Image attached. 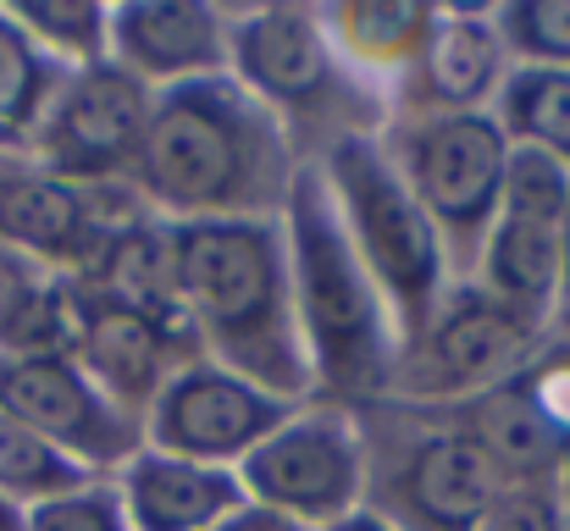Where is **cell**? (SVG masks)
Segmentation results:
<instances>
[{
	"label": "cell",
	"instance_id": "obj_1",
	"mask_svg": "<svg viewBox=\"0 0 570 531\" xmlns=\"http://www.w3.org/2000/svg\"><path fill=\"white\" fill-rule=\"evenodd\" d=\"M299 161L288 128L233 72H216L150 95L128 188L156 222L283 216Z\"/></svg>",
	"mask_w": 570,
	"mask_h": 531
},
{
	"label": "cell",
	"instance_id": "obj_2",
	"mask_svg": "<svg viewBox=\"0 0 570 531\" xmlns=\"http://www.w3.org/2000/svg\"><path fill=\"white\" fill-rule=\"evenodd\" d=\"M161 238L173 294L199 333L205 360L288 404H311L316 382L294 316L283 216L161 222Z\"/></svg>",
	"mask_w": 570,
	"mask_h": 531
},
{
	"label": "cell",
	"instance_id": "obj_3",
	"mask_svg": "<svg viewBox=\"0 0 570 531\" xmlns=\"http://www.w3.org/2000/svg\"><path fill=\"white\" fill-rule=\"evenodd\" d=\"M283 238H288V277H294V316L311 360V404L327 410H366L387 399L399 333L382 305L372 272L361 266L338 199L316 161H299L288 205H283Z\"/></svg>",
	"mask_w": 570,
	"mask_h": 531
},
{
	"label": "cell",
	"instance_id": "obj_4",
	"mask_svg": "<svg viewBox=\"0 0 570 531\" xmlns=\"http://www.w3.org/2000/svg\"><path fill=\"white\" fill-rule=\"evenodd\" d=\"M222 11H227V72L288 128L305 161H316L344 134H382L393 122L387 95L350 72L316 6H222Z\"/></svg>",
	"mask_w": 570,
	"mask_h": 531
},
{
	"label": "cell",
	"instance_id": "obj_5",
	"mask_svg": "<svg viewBox=\"0 0 570 531\" xmlns=\"http://www.w3.org/2000/svg\"><path fill=\"white\" fill-rule=\"evenodd\" d=\"M316 167H322L333 199H338V216H344V233H350L361 266L372 272L382 305L393 316L399 350L415 344V333L432 322V311L454 288V272H449L438 227L426 222V210L404 188L382 134L333 139L316 156Z\"/></svg>",
	"mask_w": 570,
	"mask_h": 531
},
{
	"label": "cell",
	"instance_id": "obj_6",
	"mask_svg": "<svg viewBox=\"0 0 570 531\" xmlns=\"http://www.w3.org/2000/svg\"><path fill=\"white\" fill-rule=\"evenodd\" d=\"M382 145L415 205L443 238L454 283L476 277V255L499 222L510 139L499 134L493 111H460V117H393L382 128Z\"/></svg>",
	"mask_w": 570,
	"mask_h": 531
},
{
	"label": "cell",
	"instance_id": "obj_7",
	"mask_svg": "<svg viewBox=\"0 0 570 531\" xmlns=\"http://www.w3.org/2000/svg\"><path fill=\"white\" fill-rule=\"evenodd\" d=\"M543 344H549L543 327L521 322L510 305H499L476 283H454L443 305L432 311V322L415 333V344L399 350L387 404H410V410L471 404L515 382Z\"/></svg>",
	"mask_w": 570,
	"mask_h": 531
},
{
	"label": "cell",
	"instance_id": "obj_8",
	"mask_svg": "<svg viewBox=\"0 0 570 531\" xmlns=\"http://www.w3.org/2000/svg\"><path fill=\"white\" fill-rule=\"evenodd\" d=\"M387 410L399 426L387 465L366 460V510H377L393 531H476L488 504L504 493L488 454L454 426L449 410Z\"/></svg>",
	"mask_w": 570,
	"mask_h": 531
},
{
	"label": "cell",
	"instance_id": "obj_9",
	"mask_svg": "<svg viewBox=\"0 0 570 531\" xmlns=\"http://www.w3.org/2000/svg\"><path fill=\"white\" fill-rule=\"evenodd\" d=\"M249 504L294 521L299 531H327L366 504V432L355 410L299 404L261 449L238 465Z\"/></svg>",
	"mask_w": 570,
	"mask_h": 531
},
{
	"label": "cell",
	"instance_id": "obj_10",
	"mask_svg": "<svg viewBox=\"0 0 570 531\" xmlns=\"http://www.w3.org/2000/svg\"><path fill=\"white\" fill-rule=\"evenodd\" d=\"M0 415L78 460L89 476H117L145 449L139 421L122 415L72 354H0Z\"/></svg>",
	"mask_w": 570,
	"mask_h": 531
},
{
	"label": "cell",
	"instance_id": "obj_11",
	"mask_svg": "<svg viewBox=\"0 0 570 531\" xmlns=\"http://www.w3.org/2000/svg\"><path fill=\"white\" fill-rule=\"evenodd\" d=\"M145 122H150V89L134 83L122 67L100 61V67L67 72L28 161L78 188H117L134 177Z\"/></svg>",
	"mask_w": 570,
	"mask_h": 531
},
{
	"label": "cell",
	"instance_id": "obj_12",
	"mask_svg": "<svg viewBox=\"0 0 570 531\" xmlns=\"http://www.w3.org/2000/svg\"><path fill=\"white\" fill-rule=\"evenodd\" d=\"M299 404L233 376L216 360H194L184 371L167 376V387L156 393V404L145 410L139 432L145 449L156 454H178L199 465H238L249 449H261Z\"/></svg>",
	"mask_w": 570,
	"mask_h": 531
},
{
	"label": "cell",
	"instance_id": "obj_13",
	"mask_svg": "<svg viewBox=\"0 0 570 531\" xmlns=\"http://www.w3.org/2000/svg\"><path fill=\"white\" fill-rule=\"evenodd\" d=\"M510 56L493 28V6H438L421 61L393 89V117H460L488 111Z\"/></svg>",
	"mask_w": 570,
	"mask_h": 531
},
{
	"label": "cell",
	"instance_id": "obj_14",
	"mask_svg": "<svg viewBox=\"0 0 570 531\" xmlns=\"http://www.w3.org/2000/svg\"><path fill=\"white\" fill-rule=\"evenodd\" d=\"M111 67L150 95L227 72V11L205 0H122L111 6Z\"/></svg>",
	"mask_w": 570,
	"mask_h": 531
},
{
	"label": "cell",
	"instance_id": "obj_15",
	"mask_svg": "<svg viewBox=\"0 0 570 531\" xmlns=\"http://www.w3.org/2000/svg\"><path fill=\"white\" fill-rule=\"evenodd\" d=\"M111 482L134 531H210L249 504L238 488V471L156 454V449H139Z\"/></svg>",
	"mask_w": 570,
	"mask_h": 531
},
{
	"label": "cell",
	"instance_id": "obj_16",
	"mask_svg": "<svg viewBox=\"0 0 570 531\" xmlns=\"http://www.w3.org/2000/svg\"><path fill=\"white\" fill-rule=\"evenodd\" d=\"M78 294H83V288H78ZM72 360H78L83 376H89L122 415H134V421H145V410L156 404V393L167 387V376L184 371L178 354L167 350V338H161L145 316H134V311H122V305H106V299H95V294H83V322H78Z\"/></svg>",
	"mask_w": 570,
	"mask_h": 531
},
{
	"label": "cell",
	"instance_id": "obj_17",
	"mask_svg": "<svg viewBox=\"0 0 570 531\" xmlns=\"http://www.w3.org/2000/svg\"><path fill=\"white\" fill-rule=\"evenodd\" d=\"M316 11H322L333 50L377 95H387V83L399 89L410 78V67L421 61L426 33L438 22L432 0H344V6H316ZM387 106H393V95H387Z\"/></svg>",
	"mask_w": 570,
	"mask_h": 531
},
{
	"label": "cell",
	"instance_id": "obj_18",
	"mask_svg": "<svg viewBox=\"0 0 570 531\" xmlns=\"http://www.w3.org/2000/svg\"><path fill=\"white\" fill-rule=\"evenodd\" d=\"M482 294H493L499 305H510L521 322L554 333V311H560V222H532V216H504L493 222L482 255H476V277Z\"/></svg>",
	"mask_w": 570,
	"mask_h": 531
},
{
	"label": "cell",
	"instance_id": "obj_19",
	"mask_svg": "<svg viewBox=\"0 0 570 531\" xmlns=\"http://www.w3.org/2000/svg\"><path fill=\"white\" fill-rule=\"evenodd\" d=\"M449 415L488 454V465L504 488H560L570 476L566 449L549 437V426L532 415V404L515 393V382H504L471 404H454Z\"/></svg>",
	"mask_w": 570,
	"mask_h": 531
},
{
	"label": "cell",
	"instance_id": "obj_20",
	"mask_svg": "<svg viewBox=\"0 0 570 531\" xmlns=\"http://www.w3.org/2000/svg\"><path fill=\"white\" fill-rule=\"evenodd\" d=\"M67 83V67H56L17 22L11 11L0 6V150L6 156H22L33 150L45 117H50V100L61 95Z\"/></svg>",
	"mask_w": 570,
	"mask_h": 531
},
{
	"label": "cell",
	"instance_id": "obj_21",
	"mask_svg": "<svg viewBox=\"0 0 570 531\" xmlns=\"http://www.w3.org/2000/svg\"><path fill=\"white\" fill-rule=\"evenodd\" d=\"M493 122L510 145L543 150L570 167V72L560 67H510L493 95Z\"/></svg>",
	"mask_w": 570,
	"mask_h": 531
},
{
	"label": "cell",
	"instance_id": "obj_22",
	"mask_svg": "<svg viewBox=\"0 0 570 531\" xmlns=\"http://www.w3.org/2000/svg\"><path fill=\"white\" fill-rule=\"evenodd\" d=\"M6 11L67 72L111 61V6L100 0H11Z\"/></svg>",
	"mask_w": 570,
	"mask_h": 531
},
{
	"label": "cell",
	"instance_id": "obj_23",
	"mask_svg": "<svg viewBox=\"0 0 570 531\" xmlns=\"http://www.w3.org/2000/svg\"><path fill=\"white\" fill-rule=\"evenodd\" d=\"M89 482H106V476H89L78 460H67L61 449H50L45 437H33L11 415H0V499L33 510V504L78 493Z\"/></svg>",
	"mask_w": 570,
	"mask_h": 531
},
{
	"label": "cell",
	"instance_id": "obj_24",
	"mask_svg": "<svg viewBox=\"0 0 570 531\" xmlns=\"http://www.w3.org/2000/svg\"><path fill=\"white\" fill-rule=\"evenodd\" d=\"M493 28L510 67L570 72V0H504L493 6Z\"/></svg>",
	"mask_w": 570,
	"mask_h": 531
},
{
	"label": "cell",
	"instance_id": "obj_25",
	"mask_svg": "<svg viewBox=\"0 0 570 531\" xmlns=\"http://www.w3.org/2000/svg\"><path fill=\"white\" fill-rule=\"evenodd\" d=\"M570 205V167H560L543 150H521L510 145V167H504V216H532V222H566Z\"/></svg>",
	"mask_w": 570,
	"mask_h": 531
},
{
	"label": "cell",
	"instance_id": "obj_26",
	"mask_svg": "<svg viewBox=\"0 0 570 531\" xmlns=\"http://www.w3.org/2000/svg\"><path fill=\"white\" fill-rule=\"evenodd\" d=\"M22 531H134L122 515V499H117V482H89L78 493H61V499H45L33 510H22Z\"/></svg>",
	"mask_w": 570,
	"mask_h": 531
},
{
	"label": "cell",
	"instance_id": "obj_27",
	"mask_svg": "<svg viewBox=\"0 0 570 531\" xmlns=\"http://www.w3.org/2000/svg\"><path fill=\"white\" fill-rule=\"evenodd\" d=\"M515 393L532 404V415L549 426V437L570 460V338L566 344H543L532 354V365L515 376Z\"/></svg>",
	"mask_w": 570,
	"mask_h": 531
},
{
	"label": "cell",
	"instance_id": "obj_28",
	"mask_svg": "<svg viewBox=\"0 0 570 531\" xmlns=\"http://www.w3.org/2000/svg\"><path fill=\"white\" fill-rule=\"evenodd\" d=\"M476 531H566V499L560 488H504Z\"/></svg>",
	"mask_w": 570,
	"mask_h": 531
},
{
	"label": "cell",
	"instance_id": "obj_29",
	"mask_svg": "<svg viewBox=\"0 0 570 531\" xmlns=\"http://www.w3.org/2000/svg\"><path fill=\"white\" fill-rule=\"evenodd\" d=\"M45 277H56V272H45V266H33L28 255H17V249H6L0 244V322L45 283Z\"/></svg>",
	"mask_w": 570,
	"mask_h": 531
},
{
	"label": "cell",
	"instance_id": "obj_30",
	"mask_svg": "<svg viewBox=\"0 0 570 531\" xmlns=\"http://www.w3.org/2000/svg\"><path fill=\"white\" fill-rule=\"evenodd\" d=\"M549 338H570V205L560 222V311H554V333Z\"/></svg>",
	"mask_w": 570,
	"mask_h": 531
},
{
	"label": "cell",
	"instance_id": "obj_31",
	"mask_svg": "<svg viewBox=\"0 0 570 531\" xmlns=\"http://www.w3.org/2000/svg\"><path fill=\"white\" fill-rule=\"evenodd\" d=\"M210 531H299L294 521H283V515H272V510H261V504H244V510H233L222 527Z\"/></svg>",
	"mask_w": 570,
	"mask_h": 531
},
{
	"label": "cell",
	"instance_id": "obj_32",
	"mask_svg": "<svg viewBox=\"0 0 570 531\" xmlns=\"http://www.w3.org/2000/svg\"><path fill=\"white\" fill-rule=\"evenodd\" d=\"M327 531H393V527H387V521H382L377 510H366V504H361V510H355V515H344V521H338V527H327Z\"/></svg>",
	"mask_w": 570,
	"mask_h": 531
},
{
	"label": "cell",
	"instance_id": "obj_33",
	"mask_svg": "<svg viewBox=\"0 0 570 531\" xmlns=\"http://www.w3.org/2000/svg\"><path fill=\"white\" fill-rule=\"evenodd\" d=\"M0 531H22V504L0 499Z\"/></svg>",
	"mask_w": 570,
	"mask_h": 531
},
{
	"label": "cell",
	"instance_id": "obj_34",
	"mask_svg": "<svg viewBox=\"0 0 570 531\" xmlns=\"http://www.w3.org/2000/svg\"><path fill=\"white\" fill-rule=\"evenodd\" d=\"M22 167H28V161H22V156H6V150H0V188H6V183H11V177L22 173Z\"/></svg>",
	"mask_w": 570,
	"mask_h": 531
},
{
	"label": "cell",
	"instance_id": "obj_35",
	"mask_svg": "<svg viewBox=\"0 0 570 531\" xmlns=\"http://www.w3.org/2000/svg\"><path fill=\"white\" fill-rule=\"evenodd\" d=\"M560 499H566V531H570V476L560 482Z\"/></svg>",
	"mask_w": 570,
	"mask_h": 531
}]
</instances>
